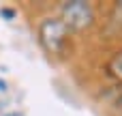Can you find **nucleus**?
Listing matches in <instances>:
<instances>
[{
    "label": "nucleus",
    "instance_id": "1",
    "mask_svg": "<svg viewBox=\"0 0 122 116\" xmlns=\"http://www.w3.org/2000/svg\"><path fill=\"white\" fill-rule=\"evenodd\" d=\"M73 32L58 15H43L36 19V41L49 58L66 60L73 54Z\"/></svg>",
    "mask_w": 122,
    "mask_h": 116
},
{
    "label": "nucleus",
    "instance_id": "2",
    "mask_svg": "<svg viewBox=\"0 0 122 116\" xmlns=\"http://www.w3.org/2000/svg\"><path fill=\"white\" fill-rule=\"evenodd\" d=\"M58 17L73 32V37L86 34L97 26V6L88 0H66L58 6Z\"/></svg>",
    "mask_w": 122,
    "mask_h": 116
},
{
    "label": "nucleus",
    "instance_id": "3",
    "mask_svg": "<svg viewBox=\"0 0 122 116\" xmlns=\"http://www.w3.org/2000/svg\"><path fill=\"white\" fill-rule=\"evenodd\" d=\"M103 71H105V75H107L112 82H116L122 88V45L116 47V50L107 56V60L103 62Z\"/></svg>",
    "mask_w": 122,
    "mask_h": 116
},
{
    "label": "nucleus",
    "instance_id": "4",
    "mask_svg": "<svg viewBox=\"0 0 122 116\" xmlns=\"http://www.w3.org/2000/svg\"><path fill=\"white\" fill-rule=\"evenodd\" d=\"M107 28L116 34V37H122V2H116L107 15Z\"/></svg>",
    "mask_w": 122,
    "mask_h": 116
},
{
    "label": "nucleus",
    "instance_id": "5",
    "mask_svg": "<svg viewBox=\"0 0 122 116\" xmlns=\"http://www.w3.org/2000/svg\"><path fill=\"white\" fill-rule=\"evenodd\" d=\"M0 15H2L6 22H13V19H15V15H17V11H15V9H11V6H0Z\"/></svg>",
    "mask_w": 122,
    "mask_h": 116
},
{
    "label": "nucleus",
    "instance_id": "6",
    "mask_svg": "<svg viewBox=\"0 0 122 116\" xmlns=\"http://www.w3.org/2000/svg\"><path fill=\"white\" fill-rule=\"evenodd\" d=\"M6 90H9V84H6V82L0 77V93H6Z\"/></svg>",
    "mask_w": 122,
    "mask_h": 116
},
{
    "label": "nucleus",
    "instance_id": "7",
    "mask_svg": "<svg viewBox=\"0 0 122 116\" xmlns=\"http://www.w3.org/2000/svg\"><path fill=\"white\" fill-rule=\"evenodd\" d=\"M4 116H17V114H4Z\"/></svg>",
    "mask_w": 122,
    "mask_h": 116
}]
</instances>
